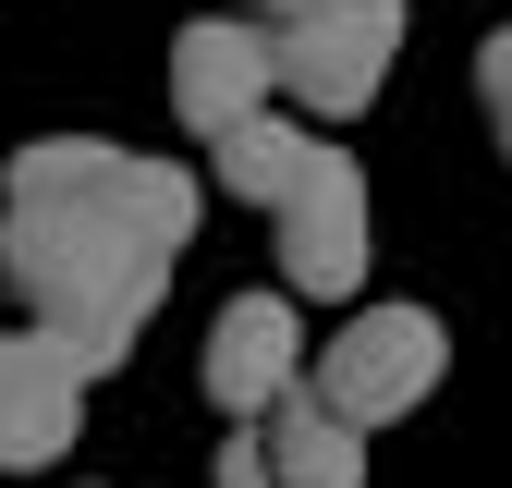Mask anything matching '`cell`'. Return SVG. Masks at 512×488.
<instances>
[{
  "mask_svg": "<svg viewBox=\"0 0 512 488\" xmlns=\"http://www.w3.org/2000/svg\"><path fill=\"white\" fill-rule=\"evenodd\" d=\"M269 61L305 122H354L378 110V86L403 61V0H305L293 25H269Z\"/></svg>",
  "mask_w": 512,
  "mask_h": 488,
  "instance_id": "3957f363",
  "label": "cell"
},
{
  "mask_svg": "<svg viewBox=\"0 0 512 488\" xmlns=\"http://www.w3.org/2000/svg\"><path fill=\"white\" fill-rule=\"evenodd\" d=\"M281 98V61H269V25L256 13H196L171 37V122L183 135H220V122L269 110Z\"/></svg>",
  "mask_w": 512,
  "mask_h": 488,
  "instance_id": "8992f818",
  "label": "cell"
},
{
  "mask_svg": "<svg viewBox=\"0 0 512 488\" xmlns=\"http://www.w3.org/2000/svg\"><path fill=\"white\" fill-rule=\"evenodd\" d=\"M0 281L25 293V318L74 354L86 379H110V366L147 342V318L171 305V257L147 232L98 220V208H0Z\"/></svg>",
  "mask_w": 512,
  "mask_h": 488,
  "instance_id": "6da1fadb",
  "label": "cell"
},
{
  "mask_svg": "<svg viewBox=\"0 0 512 488\" xmlns=\"http://www.w3.org/2000/svg\"><path fill=\"white\" fill-rule=\"evenodd\" d=\"M439 379H452V330H439L427 305H366V318H342V330H330V354L305 366V391H317V403H342L354 427L415 415Z\"/></svg>",
  "mask_w": 512,
  "mask_h": 488,
  "instance_id": "277c9868",
  "label": "cell"
},
{
  "mask_svg": "<svg viewBox=\"0 0 512 488\" xmlns=\"http://www.w3.org/2000/svg\"><path fill=\"white\" fill-rule=\"evenodd\" d=\"M366 257H378L366 171L317 147V159H305V183L281 196V293H317V305H342V293H366Z\"/></svg>",
  "mask_w": 512,
  "mask_h": 488,
  "instance_id": "5b68a950",
  "label": "cell"
},
{
  "mask_svg": "<svg viewBox=\"0 0 512 488\" xmlns=\"http://www.w3.org/2000/svg\"><path fill=\"white\" fill-rule=\"evenodd\" d=\"M0 208H98L122 232H147L159 257H183L196 220H208V171L135 159L110 135H37V147H13V171H0Z\"/></svg>",
  "mask_w": 512,
  "mask_h": 488,
  "instance_id": "7a4b0ae2",
  "label": "cell"
},
{
  "mask_svg": "<svg viewBox=\"0 0 512 488\" xmlns=\"http://www.w3.org/2000/svg\"><path fill=\"white\" fill-rule=\"evenodd\" d=\"M74 427H86V366L61 354L49 330H13V342H0V476L61 464Z\"/></svg>",
  "mask_w": 512,
  "mask_h": 488,
  "instance_id": "ba28073f",
  "label": "cell"
},
{
  "mask_svg": "<svg viewBox=\"0 0 512 488\" xmlns=\"http://www.w3.org/2000/svg\"><path fill=\"white\" fill-rule=\"evenodd\" d=\"M305 159H317V135H305L293 110H244V122H220V135H208L220 196H244V208H281L293 183H305Z\"/></svg>",
  "mask_w": 512,
  "mask_h": 488,
  "instance_id": "30bf717a",
  "label": "cell"
},
{
  "mask_svg": "<svg viewBox=\"0 0 512 488\" xmlns=\"http://www.w3.org/2000/svg\"><path fill=\"white\" fill-rule=\"evenodd\" d=\"M244 13H256V25H293V13H305V0H244Z\"/></svg>",
  "mask_w": 512,
  "mask_h": 488,
  "instance_id": "4fadbf2b",
  "label": "cell"
},
{
  "mask_svg": "<svg viewBox=\"0 0 512 488\" xmlns=\"http://www.w3.org/2000/svg\"><path fill=\"white\" fill-rule=\"evenodd\" d=\"M476 110H488V135H500V159H512V25L476 49Z\"/></svg>",
  "mask_w": 512,
  "mask_h": 488,
  "instance_id": "8fae6325",
  "label": "cell"
},
{
  "mask_svg": "<svg viewBox=\"0 0 512 488\" xmlns=\"http://www.w3.org/2000/svg\"><path fill=\"white\" fill-rule=\"evenodd\" d=\"M196 379H208L220 415H269V403L305 379V318H293V293H232L220 318H208Z\"/></svg>",
  "mask_w": 512,
  "mask_h": 488,
  "instance_id": "52a82bcc",
  "label": "cell"
},
{
  "mask_svg": "<svg viewBox=\"0 0 512 488\" xmlns=\"http://www.w3.org/2000/svg\"><path fill=\"white\" fill-rule=\"evenodd\" d=\"M220 488H281L269 440H256V415H232V440H220Z\"/></svg>",
  "mask_w": 512,
  "mask_h": 488,
  "instance_id": "7c38bea8",
  "label": "cell"
},
{
  "mask_svg": "<svg viewBox=\"0 0 512 488\" xmlns=\"http://www.w3.org/2000/svg\"><path fill=\"white\" fill-rule=\"evenodd\" d=\"M256 440H269V464H281V488H366V427L342 415V403H317L305 379L256 415Z\"/></svg>",
  "mask_w": 512,
  "mask_h": 488,
  "instance_id": "9c48e42d",
  "label": "cell"
}]
</instances>
